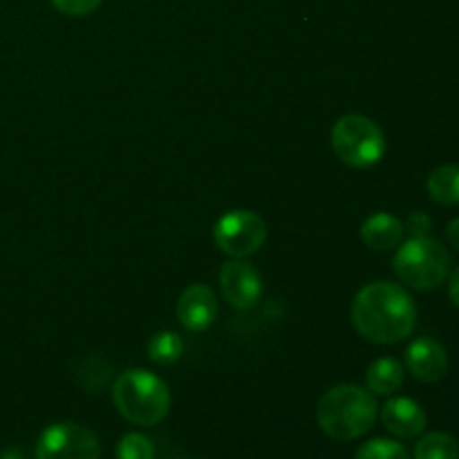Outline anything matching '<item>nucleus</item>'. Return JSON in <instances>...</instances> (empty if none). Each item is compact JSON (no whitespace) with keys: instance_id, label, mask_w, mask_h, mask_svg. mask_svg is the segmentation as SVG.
Masks as SVG:
<instances>
[{"instance_id":"1","label":"nucleus","mask_w":459,"mask_h":459,"mask_svg":"<svg viewBox=\"0 0 459 459\" xmlns=\"http://www.w3.org/2000/svg\"><path fill=\"white\" fill-rule=\"evenodd\" d=\"M352 325L363 339L372 343H399L415 332V300L394 282H370L354 296Z\"/></svg>"},{"instance_id":"2","label":"nucleus","mask_w":459,"mask_h":459,"mask_svg":"<svg viewBox=\"0 0 459 459\" xmlns=\"http://www.w3.org/2000/svg\"><path fill=\"white\" fill-rule=\"evenodd\" d=\"M375 394L361 385H336L327 390L316 406L318 426L332 439L352 442L372 430L377 421Z\"/></svg>"},{"instance_id":"3","label":"nucleus","mask_w":459,"mask_h":459,"mask_svg":"<svg viewBox=\"0 0 459 459\" xmlns=\"http://www.w3.org/2000/svg\"><path fill=\"white\" fill-rule=\"evenodd\" d=\"M112 399L119 415L134 426H157L170 411L169 385L142 368H133L117 377Z\"/></svg>"},{"instance_id":"4","label":"nucleus","mask_w":459,"mask_h":459,"mask_svg":"<svg viewBox=\"0 0 459 459\" xmlns=\"http://www.w3.org/2000/svg\"><path fill=\"white\" fill-rule=\"evenodd\" d=\"M393 269L399 281L417 291H433L451 273V254L433 238H411L394 254Z\"/></svg>"},{"instance_id":"5","label":"nucleus","mask_w":459,"mask_h":459,"mask_svg":"<svg viewBox=\"0 0 459 459\" xmlns=\"http://www.w3.org/2000/svg\"><path fill=\"white\" fill-rule=\"evenodd\" d=\"M332 148L343 164L372 169L385 155V134L363 115H345L332 126Z\"/></svg>"},{"instance_id":"6","label":"nucleus","mask_w":459,"mask_h":459,"mask_svg":"<svg viewBox=\"0 0 459 459\" xmlns=\"http://www.w3.org/2000/svg\"><path fill=\"white\" fill-rule=\"evenodd\" d=\"M213 240L222 254L231 258H247L267 242V222L254 211H229L215 224Z\"/></svg>"},{"instance_id":"7","label":"nucleus","mask_w":459,"mask_h":459,"mask_svg":"<svg viewBox=\"0 0 459 459\" xmlns=\"http://www.w3.org/2000/svg\"><path fill=\"white\" fill-rule=\"evenodd\" d=\"M36 459H101L97 435L74 421H61L43 430Z\"/></svg>"},{"instance_id":"8","label":"nucleus","mask_w":459,"mask_h":459,"mask_svg":"<svg viewBox=\"0 0 459 459\" xmlns=\"http://www.w3.org/2000/svg\"><path fill=\"white\" fill-rule=\"evenodd\" d=\"M220 287H222L224 300L236 309L255 307L263 296V278L255 272L254 264L242 258H233L222 264Z\"/></svg>"},{"instance_id":"9","label":"nucleus","mask_w":459,"mask_h":459,"mask_svg":"<svg viewBox=\"0 0 459 459\" xmlns=\"http://www.w3.org/2000/svg\"><path fill=\"white\" fill-rule=\"evenodd\" d=\"M175 312H178V318L184 330L204 332L218 318V299H215L213 290L209 285L195 282V285L186 287L182 291Z\"/></svg>"},{"instance_id":"10","label":"nucleus","mask_w":459,"mask_h":459,"mask_svg":"<svg viewBox=\"0 0 459 459\" xmlns=\"http://www.w3.org/2000/svg\"><path fill=\"white\" fill-rule=\"evenodd\" d=\"M406 368L415 379L424 381V384H435V381L446 377L448 354L442 343L429 339V336H421L408 345Z\"/></svg>"},{"instance_id":"11","label":"nucleus","mask_w":459,"mask_h":459,"mask_svg":"<svg viewBox=\"0 0 459 459\" xmlns=\"http://www.w3.org/2000/svg\"><path fill=\"white\" fill-rule=\"evenodd\" d=\"M381 421L399 439H415L426 429V412L415 399L394 397L381 408Z\"/></svg>"},{"instance_id":"12","label":"nucleus","mask_w":459,"mask_h":459,"mask_svg":"<svg viewBox=\"0 0 459 459\" xmlns=\"http://www.w3.org/2000/svg\"><path fill=\"white\" fill-rule=\"evenodd\" d=\"M406 227L390 213H375L363 222L361 240L372 251H393L403 242Z\"/></svg>"},{"instance_id":"13","label":"nucleus","mask_w":459,"mask_h":459,"mask_svg":"<svg viewBox=\"0 0 459 459\" xmlns=\"http://www.w3.org/2000/svg\"><path fill=\"white\" fill-rule=\"evenodd\" d=\"M403 385V366L393 357L377 359L366 375V388L372 394H393Z\"/></svg>"},{"instance_id":"14","label":"nucleus","mask_w":459,"mask_h":459,"mask_svg":"<svg viewBox=\"0 0 459 459\" xmlns=\"http://www.w3.org/2000/svg\"><path fill=\"white\" fill-rule=\"evenodd\" d=\"M426 186H429L430 200L437 202V204H459V166L446 164L435 169Z\"/></svg>"},{"instance_id":"15","label":"nucleus","mask_w":459,"mask_h":459,"mask_svg":"<svg viewBox=\"0 0 459 459\" xmlns=\"http://www.w3.org/2000/svg\"><path fill=\"white\" fill-rule=\"evenodd\" d=\"M415 459H459V442L448 433H429L417 442Z\"/></svg>"},{"instance_id":"16","label":"nucleus","mask_w":459,"mask_h":459,"mask_svg":"<svg viewBox=\"0 0 459 459\" xmlns=\"http://www.w3.org/2000/svg\"><path fill=\"white\" fill-rule=\"evenodd\" d=\"M184 354V343L173 332H160L148 343V359L160 366H173Z\"/></svg>"},{"instance_id":"17","label":"nucleus","mask_w":459,"mask_h":459,"mask_svg":"<svg viewBox=\"0 0 459 459\" xmlns=\"http://www.w3.org/2000/svg\"><path fill=\"white\" fill-rule=\"evenodd\" d=\"M354 459H411V455H408L406 448L399 442H394V439L377 437L363 444L357 451V455H354Z\"/></svg>"},{"instance_id":"18","label":"nucleus","mask_w":459,"mask_h":459,"mask_svg":"<svg viewBox=\"0 0 459 459\" xmlns=\"http://www.w3.org/2000/svg\"><path fill=\"white\" fill-rule=\"evenodd\" d=\"M117 459H155V448L146 435L128 433L117 444Z\"/></svg>"},{"instance_id":"19","label":"nucleus","mask_w":459,"mask_h":459,"mask_svg":"<svg viewBox=\"0 0 459 459\" xmlns=\"http://www.w3.org/2000/svg\"><path fill=\"white\" fill-rule=\"evenodd\" d=\"M103 0H52L54 7L67 16H88L101 4Z\"/></svg>"},{"instance_id":"20","label":"nucleus","mask_w":459,"mask_h":459,"mask_svg":"<svg viewBox=\"0 0 459 459\" xmlns=\"http://www.w3.org/2000/svg\"><path fill=\"white\" fill-rule=\"evenodd\" d=\"M406 231L411 233V238H424L429 236L430 227H433V222H430V218L426 213H421V211H415V213L408 215L406 220Z\"/></svg>"},{"instance_id":"21","label":"nucleus","mask_w":459,"mask_h":459,"mask_svg":"<svg viewBox=\"0 0 459 459\" xmlns=\"http://www.w3.org/2000/svg\"><path fill=\"white\" fill-rule=\"evenodd\" d=\"M448 296H451L453 305L459 307V267L451 273V281H448Z\"/></svg>"},{"instance_id":"22","label":"nucleus","mask_w":459,"mask_h":459,"mask_svg":"<svg viewBox=\"0 0 459 459\" xmlns=\"http://www.w3.org/2000/svg\"><path fill=\"white\" fill-rule=\"evenodd\" d=\"M446 236H448V242H451L453 249H455L457 254H459V218H457V220H453V222L448 224Z\"/></svg>"}]
</instances>
